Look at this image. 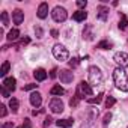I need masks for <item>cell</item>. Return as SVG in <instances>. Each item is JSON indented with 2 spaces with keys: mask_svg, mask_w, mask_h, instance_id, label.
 <instances>
[{
  "mask_svg": "<svg viewBox=\"0 0 128 128\" xmlns=\"http://www.w3.org/2000/svg\"><path fill=\"white\" fill-rule=\"evenodd\" d=\"M29 100H30V104L33 107H41V104H42V95L39 92H32Z\"/></svg>",
  "mask_w": 128,
  "mask_h": 128,
  "instance_id": "8fae6325",
  "label": "cell"
},
{
  "mask_svg": "<svg viewBox=\"0 0 128 128\" xmlns=\"http://www.w3.org/2000/svg\"><path fill=\"white\" fill-rule=\"evenodd\" d=\"M29 42H30V39H29V38L26 36L24 39H21V41L18 42V47H23V45H26V44H29Z\"/></svg>",
  "mask_w": 128,
  "mask_h": 128,
  "instance_id": "d6a6232c",
  "label": "cell"
},
{
  "mask_svg": "<svg viewBox=\"0 0 128 128\" xmlns=\"http://www.w3.org/2000/svg\"><path fill=\"white\" fill-rule=\"evenodd\" d=\"M18 107H20V102H18V100H17V98L9 100V108H11L14 113H17V112H18Z\"/></svg>",
  "mask_w": 128,
  "mask_h": 128,
  "instance_id": "603a6c76",
  "label": "cell"
},
{
  "mask_svg": "<svg viewBox=\"0 0 128 128\" xmlns=\"http://www.w3.org/2000/svg\"><path fill=\"white\" fill-rule=\"evenodd\" d=\"M86 18H88V12L83 11V9H78V11H76L72 14V20L74 21H84Z\"/></svg>",
  "mask_w": 128,
  "mask_h": 128,
  "instance_id": "ac0fdd59",
  "label": "cell"
},
{
  "mask_svg": "<svg viewBox=\"0 0 128 128\" xmlns=\"http://www.w3.org/2000/svg\"><path fill=\"white\" fill-rule=\"evenodd\" d=\"M56 125L59 128H71L74 125V119L72 118H65V119H59L56 120Z\"/></svg>",
  "mask_w": 128,
  "mask_h": 128,
  "instance_id": "4fadbf2b",
  "label": "cell"
},
{
  "mask_svg": "<svg viewBox=\"0 0 128 128\" xmlns=\"http://www.w3.org/2000/svg\"><path fill=\"white\" fill-rule=\"evenodd\" d=\"M18 128H32V124H30L29 119H24V124H23L21 126H18Z\"/></svg>",
  "mask_w": 128,
  "mask_h": 128,
  "instance_id": "1f68e13d",
  "label": "cell"
},
{
  "mask_svg": "<svg viewBox=\"0 0 128 128\" xmlns=\"http://www.w3.org/2000/svg\"><path fill=\"white\" fill-rule=\"evenodd\" d=\"M2 24H3L5 27H8V26H9V15H8V12H6V11H3V12H2Z\"/></svg>",
  "mask_w": 128,
  "mask_h": 128,
  "instance_id": "484cf974",
  "label": "cell"
},
{
  "mask_svg": "<svg viewBox=\"0 0 128 128\" xmlns=\"http://www.w3.org/2000/svg\"><path fill=\"white\" fill-rule=\"evenodd\" d=\"M0 108H2V113H0V114H2V118H5V116H6V113H8V112H6V107L2 104V106H0Z\"/></svg>",
  "mask_w": 128,
  "mask_h": 128,
  "instance_id": "d590c367",
  "label": "cell"
},
{
  "mask_svg": "<svg viewBox=\"0 0 128 128\" xmlns=\"http://www.w3.org/2000/svg\"><path fill=\"white\" fill-rule=\"evenodd\" d=\"M12 126H14V124H12V122H8V124H3L2 128H12Z\"/></svg>",
  "mask_w": 128,
  "mask_h": 128,
  "instance_id": "ab89813d",
  "label": "cell"
},
{
  "mask_svg": "<svg viewBox=\"0 0 128 128\" xmlns=\"http://www.w3.org/2000/svg\"><path fill=\"white\" fill-rule=\"evenodd\" d=\"M78 101H80V98L76 95V96H74V98L70 101V106H71V107H77V106H78Z\"/></svg>",
  "mask_w": 128,
  "mask_h": 128,
  "instance_id": "f1b7e54d",
  "label": "cell"
},
{
  "mask_svg": "<svg viewBox=\"0 0 128 128\" xmlns=\"http://www.w3.org/2000/svg\"><path fill=\"white\" fill-rule=\"evenodd\" d=\"M96 114H98V110H95V108H89L88 110V122H86V125H82V128H89L92 124H94V119L96 118Z\"/></svg>",
  "mask_w": 128,
  "mask_h": 128,
  "instance_id": "7c38bea8",
  "label": "cell"
},
{
  "mask_svg": "<svg viewBox=\"0 0 128 128\" xmlns=\"http://www.w3.org/2000/svg\"><path fill=\"white\" fill-rule=\"evenodd\" d=\"M9 68H11V63H9L8 60H5V62H3V65H2V68H0V77L6 78V74H8Z\"/></svg>",
  "mask_w": 128,
  "mask_h": 128,
  "instance_id": "7402d4cb",
  "label": "cell"
},
{
  "mask_svg": "<svg viewBox=\"0 0 128 128\" xmlns=\"http://www.w3.org/2000/svg\"><path fill=\"white\" fill-rule=\"evenodd\" d=\"M51 36H53V38H57V36H59V32H57L56 29H53V30H51Z\"/></svg>",
  "mask_w": 128,
  "mask_h": 128,
  "instance_id": "f35d334b",
  "label": "cell"
},
{
  "mask_svg": "<svg viewBox=\"0 0 128 128\" xmlns=\"http://www.w3.org/2000/svg\"><path fill=\"white\" fill-rule=\"evenodd\" d=\"M15 84H17V82H15L14 77H6L2 82V88L6 89V90H9V92H14L15 90Z\"/></svg>",
  "mask_w": 128,
  "mask_h": 128,
  "instance_id": "9c48e42d",
  "label": "cell"
},
{
  "mask_svg": "<svg viewBox=\"0 0 128 128\" xmlns=\"http://www.w3.org/2000/svg\"><path fill=\"white\" fill-rule=\"evenodd\" d=\"M51 120H53L51 118H45V120H44V126H45V128H47V126H50V124H51Z\"/></svg>",
  "mask_w": 128,
  "mask_h": 128,
  "instance_id": "e575fe53",
  "label": "cell"
},
{
  "mask_svg": "<svg viewBox=\"0 0 128 128\" xmlns=\"http://www.w3.org/2000/svg\"><path fill=\"white\" fill-rule=\"evenodd\" d=\"M113 83H114V86L119 90L128 92V76H126V72H125L124 68H119L118 66L113 71Z\"/></svg>",
  "mask_w": 128,
  "mask_h": 128,
  "instance_id": "6da1fadb",
  "label": "cell"
},
{
  "mask_svg": "<svg viewBox=\"0 0 128 128\" xmlns=\"http://www.w3.org/2000/svg\"><path fill=\"white\" fill-rule=\"evenodd\" d=\"M113 60L118 63V66H119V68H126V66H128V54L124 53V51H118V53H114Z\"/></svg>",
  "mask_w": 128,
  "mask_h": 128,
  "instance_id": "52a82bcc",
  "label": "cell"
},
{
  "mask_svg": "<svg viewBox=\"0 0 128 128\" xmlns=\"http://www.w3.org/2000/svg\"><path fill=\"white\" fill-rule=\"evenodd\" d=\"M38 84H27V86H24V90H32V89H35Z\"/></svg>",
  "mask_w": 128,
  "mask_h": 128,
  "instance_id": "8d00e7d4",
  "label": "cell"
},
{
  "mask_svg": "<svg viewBox=\"0 0 128 128\" xmlns=\"http://www.w3.org/2000/svg\"><path fill=\"white\" fill-rule=\"evenodd\" d=\"M35 35H36L38 39H41V38L44 36V30H42L41 26H35Z\"/></svg>",
  "mask_w": 128,
  "mask_h": 128,
  "instance_id": "83f0119b",
  "label": "cell"
},
{
  "mask_svg": "<svg viewBox=\"0 0 128 128\" xmlns=\"http://www.w3.org/2000/svg\"><path fill=\"white\" fill-rule=\"evenodd\" d=\"M86 5H88L86 0H78V2H77V6L78 8H86Z\"/></svg>",
  "mask_w": 128,
  "mask_h": 128,
  "instance_id": "836d02e7",
  "label": "cell"
},
{
  "mask_svg": "<svg viewBox=\"0 0 128 128\" xmlns=\"http://www.w3.org/2000/svg\"><path fill=\"white\" fill-rule=\"evenodd\" d=\"M77 65H78V59H76V57H74V59H71V60H70V66H71V68H76Z\"/></svg>",
  "mask_w": 128,
  "mask_h": 128,
  "instance_id": "4dcf8cb0",
  "label": "cell"
},
{
  "mask_svg": "<svg viewBox=\"0 0 128 128\" xmlns=\"http://www.w3.org/2000/svg\"><path fill=\"white\" fill-rule=\"evenodd\" d=\"M36 15L41 18V20H44V18H47V15H48V3H45V2H42L39 6H38V12H36Z\"/></svg>",
  "mask_w": 128,
  "mask_h": 128,
  "instance_id": "5bb4252c",
  "label": "cell"
},
{
  "mask_svg": "<svg viewBox=\"0 0 128 128\" xmlns=\"http://www.w3.org/2000/svg\"><path fill=\"white\" fill-rule=\"evenodd\" d=\"M108 8L107 6H104V5H100L98 8H96V17L101 20V21H107V18H108Z\"/></svg>",
  "mask_w": 128,
  "mask_h": 128,
  "instance_id": "30bf717a",
  "label": "cell"
},
{
  "mask_svg": "<svg viewBox=\"0 0 128 128\" xmlns=\"http://www.w3.org/2000/svg\"><path fill=\"white\" fill-rule=\"evenodd\" d=\"M51 17L56 23H63L66 18H68V12L65 8H62V6H54L53 11H51Z\"/></svg>",
  "mask_w": 128,
  "mask_h": 128,
  "instance_id": "5b68a950",
  "label": "cell"
},
{
  "mask_svg": "<svg viewBox=\"0 0 128 128\" xmlns=\"http://www.w3.org/2000/svg\"><path fill=\"white\" fill-rule=\"evenodd\" d=\"M48 108H50V112H51V113L57 114V113H62V112H63V108H65V106H63V101H62L60 98L54 96V98H51V100H50Z\"/></svg>",
  "mask_w": 128,
  "mask_h": 128,
  "instance_id": "8992f818",
  "label": "cell"
},
{
  "mask_svg": "<svg viewBox=\"0 0 128 128\" xmlns=\"http://www.w3.org/2000/svg\"><path fill=\"white\" fill-rule=\"evenodd\" d=\"M110 119H112V113H110V112H107V113L104 114V120H102V124H104V125H107V124L110 122Z\"/></svg>",
  "mask_w": 128,
  "mask_h": 128,
  "instance_id": "f546056e",
  "label": "cell"
},
{
  "mask_svg": "<svg viewBox=\"0 0 128 128\" xmlns=\"http://www.w3.org/2000/svg\"><path fill=\"white\" fill-rule=\"evenodd\" d=\"M56 72H57V71H56V70H53V71H51V74H50V77H51V78H54V77H56Z\"/></svg>",
  "mask_w": 128,
  "mask_h": 128,
  "instance_id": "60d3db41",
  "label": "cell"
},
{
  "mask_svg": "<svg viewBox=\"0 0 128 128\" xmlns=\"http://www.w3.org/2000/svg\"><path fill=\"white\" fill-rule=\"evenodd\" d=\"M114 102H116V100L113 96H107V100H106V108H112L114 106Z\"/></svg>",
  "mask_w": 128,
  "mask_h": 128,
  "instance_id": "4316f807",
  "label": "cell"
},
{
  "mask_svg": "<svg viewBox=\"0 0 128 128\" xmlns=\"http://www.w3.org/2000/svg\"><path fill=\"white\" fill-rule=\"evenodd\" d=\"M9 94H11L9 90H6V89H3V88H2V95H3L5 98H8V96H9Z\"/></svg>",
  "mask_w": 128,
  "mask_h": 128,
  "instance_id": "74e56055",
  "label": "cell"
},
{
  "mask_svg": "<svg viewBox=\"0 0 128 128\" xmlns=\"http://www.w3.org/2000/svg\"><path fill=\"white\" fill-rule=\"evenodd\" d=\"M33 77H35L36 82H44L47 78V71L44 68H38V70L33 71Z\"/></svg>",
  "mask_w": 128,
  "mask_h": 128,
  "instance_id": "e0dca14e",
  "label": "cell"
},
{
  "mask_svg": "<svg viewBox=\"0 0 128 128\" xmlns=\"http://www.w3.org/2000/svg\"><path fill=\"white\" fill-rule=\"evenodd\" d=\"M50 94H51L53 96H60V95H63V94H65V89H63L60 84H56V86H53V88H51Z\"/></svg>",
  "mask_w": 128,
  "mask_h": 128,
  "instance_id": "ffe728a7",
  "label": "cell"
},
{
  "mask_svg": "<svg viewBox=\"0 0 128 128\" xmlns=\"http://www.w3.org/2000/svg\"><path fill=\"white\" fill-rule=\"evenodd\" d=\"M53 56H54L57 60L63 62V60H68V57H70V51H68V48H66L65 45L56 44V45L53 47Z\"/></svg>",
  "mask_w": 128,
  "mask_h": 128,
  "instance_id": "277c9868",
  "label": "cell"
},
{
  "mask_svg": "<svg viewBox=\"0 0 128 128\" xmlns=\"http://www.w3.org/2000/svg\"><path fill=\"white\" fill-rule=\"evenodd\" d=\"M94 36H95V33H94V26H92V24L84 26V29H83V39L92 41V39H94Z\"/></svg>",
  "mask_w": 128,
  "mask_h": 128,
  "instance_id": "2e32d148",
  "label": "cell"
},
{
  "mask_svg": "<svg viewBox=\"0 0 128 128\" xmlns=\"http://www.w3.org/2000/svg\"><path fill=\"white\" fill-rule=\"evenodd\" d=\"M59 78L63 84H70L72 80H74V74L70 71V70H60L59 72Z\"/></svg>",
  "mask_w": 128,
  "mask_h": 128,
  "instance_id": "ba28073f",
  "label": "cell"
},
{
  "mask_svg": "<svg viewBox=\"0 0 128 128\" xmlns=\"http://www.w3.org/2000/svg\"><path fill=\"white\" fill-rule=\"evenodd\" d=\"M18 36H20L18 29H12V30H9V33H8V36H6V39H8L9 42H12V41H17V39H18Z\"/></svg>",
  "mask_w": 128,
  "mask_h": 128,
  "instance_id": "44dd1931",
  "label": "cell"
},
{
  "mask_svg": "<svg viewBox=\"0 0 128 128\" xmlns=\"http://www.w3.org/2000/svg\"><path fill=\"white\" fill-rule=\"evenodd\" d=\"M92 94H94V90H92V86H90L88 82H80V83H78L76 95H77L80 100H83V98H88V96H92Z\"/></svg>",
  "mask_w": 128,
  "mask_h": 128,
  "instance_id": "3957f363",
  "label": "cell"
},
{
  "mask_svg": "<svg viewBox=\"0 0 128 128\" xmlns=\"http://www.w3.org/2000/svg\"><path fill=\"white\" fill-rule=\"evenodd\" d=\"M101 100H102V94H98L95 98H88V102L89 104H100Z\"/></svg>",
  "mask_w": 128,
  "mask_h": 128,
  "instance_id": "d4e9b609",
  "label": "cell"
},
{
  "mask_svg": "<svg viewBox=\"0 0 128 128\" xmlns=\"http://www.w3.org/2000/svg\"><path fill=\"white\" fill-rule=\"evenodd\" d=\"M112 47H113V42L108 39H102L101 42L96 44V48H100V50H110Z\"/></svg>",
  "mask_w": 128,
  "mask_h": 128,
  "instance_id": "d6986e66",
  "label": "cell"
},
{
  "mask_svg": "<svg viewBox=\"0 0 128 128\" xmlns=\"http://www.w3.org/2000/svg\"><path fill=\"white\" fill-rule=\"evenodd\" d=\"M12 21H14V24H21L24 21V12L21 9H15L12 12Z\"/></svg>",
  "mask_w": 128,
  "mask_h": 128,
  "instance_id": "9a60e30c",
  "label": "cell"
},
{
  "mask_svg": "<svg viewBox=\"0 0 128 128\" xmlns=\"http://www.w3.org/2000/svg\"><path fill=\"white\" fill-rule=\"evenodd\" d=\"M89 74V84L90 86H101L102 82H104V76H102V71L96 66V65H92L88 71Z\"/></svg>",
  "mask_w": 128,
  "mask_h": 128,
  "instance_id": "7a4b0ae2",
  "label": "cell"
},
{
  "mask_svg": "<svg viewBox=\"0 0 128 128\" xmlns=\"http://www.w3.org/2000/svg\"><path fill=\"white\" fill-rule=\"evenodd\" d=\"M126 26H128V20H126V17L122 14V15H120V21H119V29H120V30H125Z\"/></svg>",
  "mask_w": 128,
  "mask_h": 128,
  "instance_id": "cb8c5ba5",
  "label": "cell"
}]
</instances>
